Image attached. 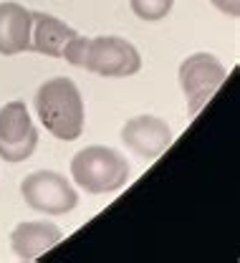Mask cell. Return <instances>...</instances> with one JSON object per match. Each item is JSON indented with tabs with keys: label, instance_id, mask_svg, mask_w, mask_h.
<instances>
[{
	"label": "cell",
	"instance_id": "1",
	"mask_svg": "<svg viewBox=\"0 0 240 263\" xmlns=\"http://www.w3.org/2000/svg\"><path fill=\"white\" fill-rule=\"evenodd\" d=\"M64 59L106 79H127L139 73L142 68V56L134 48V43L119 35H99V38L76 35L66 48Z\"/></svg>",
	"mask_w": 240,
	"mask_h": 263
},
{
	"label": "cell",
	"instance_id": "2",
	"mask_svg": "<svg viewBox=\"0 0 240 263\" xmlns=\"http://www.w3.org/2000/svg\"><path fill=\"white\" fill-rule=\"evenodd\" d=\"M33 106L41 124L56 139L73 142L84 134V99L78 86L66 76L43 81L35 91Z\"/></svg>",
	"mask_w": 240,
	"mask_h": 263
},
{
	"label": "cell",
	"instance_id": "3",
	"mask_svg": "<svg viewBox=\"0 0 240 263\" xmlns=\"http://www.w3.org/2000/svg\"><path fill=\"white\" fill-rule=\"evenodd\" d=\"M129 162L111 147L91 144L73 155L71 160V177L78 187L91 195L116 193L129 180Z\"/></svg>",
	"mask_w": 240,
	"mask_h": 263
},
{
	"label": "cell",
	"instance_id": "4",
	"mask_svg": "<svg viewBox=\"0 0 240 263\" xmlns=\"http://www.w3.org/2000/svg\"><path fill=\"white\" fill-rule=\"evenodd\" d=\"M21 195L38 213L66 215L78 205V193L69 180L51 170H38L21 182Z\"/></svg>",
	"mask_w": 240,
	"mask_h": 263
},
{
	"label": "cell",
	"instance_id": "5",
	"mask_svg": "<svg viewBox=\"0 0 240 263\" xmlns=\"http://www.w3.org/2000/svg\"><path fill=\"white\" fill-rule=\"evenodd\" d=\"M228 71L212 53H192L179 66V86L187 97L190 117H197V111L212 99V94L223 86Z\"/></svg>",
	"mask_w": 240,
	"mask_h": 263
},
{
	"label": "cell",
	"instance_id": "6",
	"mask_svg": "<svg viewBox=\"0 0 240 263\" xmlns=\"http://www.w3.org/2000/svg\"><path fill=\"white\" fill-rule=\"evenodd\" d=\"M38 147V129L26 101H8L0 106V157L10 164L26 162Z\"/></svg>",
	"mask_w": 240,
	"mask_h": 263
},
{
	"label": "cell",
	"instance_id": "7",
	"mask_svg": "<svg viewBox=\"0 0 240 263\" xmlns=\"http://www.w3.org/2000/svg\"><path fill=\"white\" fill-rule=\"evenodd\" d=\"M122 142L142 160H157L172 144V129L159 117L139 114L122 127Z\"/></svg>",
	"mask_w": 240,
	"mask_h": 263
},
{
	"label": "cell",
	"instance_id": "8",
	"mask_svg": "<svg viewBox=\"0 0 240 263\" xmlns=\"http://www.w3.org/2000/svg\"><path fill=\"white\" fill-rule=\"evenodd\" d=\"M31 18H33L31 51H38V53L51 56V59H64L66 48L78 33L71 26H66L64 21H58L56 15H48V13H41V10H31Z\"/></svg>",
	"mask_w": 240,
	"mask_h": 263
},
{
	"label": "cell",
	"instance_id": "9",
	"mask_svg": "<svg viewBox=\"0 0 240 263\" xmlns=\"http://www.w3.org/2000/svg\"><path fill=\"white\" fill-rule=\"evenodd\" d=\"M33 18L21 3H0V56L31 51Z\"/></svg>",
	"mask_w": 240,
	"mask_h": 263
},
{
	"label": "cell",
	"instance_id": "10",
	"mask_svg": "<svg viewBox=\"0 0 240 263\" xmlns=\"http://www.w3.org/2000/svg\"><path fill=\"white\" fill-rule=\"evenodd\" d=\"M64 238V233L58 226L46 223V220H26L18 223L15 230L10 233V246L13 253L23 261H33L41 253L51 251L58 240Z\"/></svg>",
	"mask_w": 240,
	"mask_h": 263
},
{
	"label": "cell",
	"instance_id": "11",
	"mask_svg": "<svg viewBox=\"0 0 240 263\" xmlns=\"http://www.w3.org/2000/svg\"><path fill=\"white\" fill-rule=\"evenodd\" d=\"M129 5H132V13L139 21L157 23V21H165L170 15L174 0H129Z\"/></svg>",
	"mask_w": 240,
	"mask_h": 263
},
{
	"label": "cell",
	"instance_id": "12",
	"mask_svg": "<svg viewBox=\"0 0 240 263\" xmlns=\"http://www.w3.org/2000/svg\"><path fill=\"white\" fill-rule=\"evenodd\" d=\"M220 13L230 15V18H238L240 15V0H210Z\"/></svg>",
	"mask_w": 240,
	"mask_h": 263
}]
</instances>
